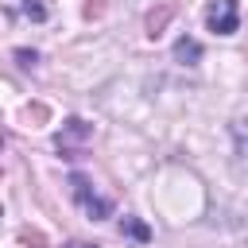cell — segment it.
Wrapping results in <instances>:
<instances>
[{
  "label": "cell",
  "instance_id": "obj_7",
  "mask_svg": "<svg viewBox=\"0 0 248 248\" xmlns=\"http://www.w3.org/2000/svg\"><path fill=\"white\" fill-rule=\"evenodd\" d=\"M66 248H97V244H85V240H70Z\"/></svg>",
  "mask_w": 248,
  "mask_h": 248
},
{
  "label": "cell",
  "instance_id": "obj_4",
  "mask_svg": "<svg viewBox=\"0 0 248 248\" xmlns=\"http://www.w3.org/2000/svg\"><path fill=\"white\" fill-rule=\"evenodd\" d=\"M174 58H178L182 66H194V62L202 58V46H198V39H190V35H182V39L174 43Z\"/></svg>",
  "mask_w": 248,
  "mask_h": 248
},
{
  "label": "cell",
  "instance_id": "obj_2",
  "mask_svg": "<svg viewBox=\"0 0 248 248\" xmlns=\"http://www.w3.org/2000/svg\"><path fill=\"white\" fill-rule=\"evenodd\" d=\"M205 27L213 35H232L240 27V0H213L205 12Z\"/></svg>",
  "mask_w": 248,
  "mask_h": 248
},
{
  "label": "cell",
  "instance_id": "obj_6",
  "mask_svg": "<svg viewBox=\"0 0 248 248\" xmlns=\"http://www.w3.org/2000/svg\"><path fill=\"white\" fill-rule=\"evenodd\" d=\"M120 229H124L128 236H136V240H147V236H151V232H147V225H143V221H136V217H128Z\"/></svg>",
  "mask_w": 248,
  "mask_h": 248
},
{
  "label": "cell",
  "instance_id": "obj_3",
  "mask_svg": "<svg viewBox=\"0 0 248 248\" xmlns=\"http://www.w3.org/2000/svg\"><path fill=\"white\" fill-rule=\"evenodd\" d=\"M70 140H89V124H85V120H78V116H74V120H66V128H62V132H58V140H54V143H58V151H66V147H70Z\"/></svg>",
  "mask_w": 248,
  "mask_h": 248
},
{
  "label": "cell",
  "instance_id": "obj_5",
  "mask_svg": "<svg viewBox=\"0 0 248 248\" xmlns=\"http://www.w3.org/2000/svg\"><path fill=\"white\" fill-rule=\"evenodd\" d=\"M23 16H27L31 23H43V19H46V4H43V0H23Z\"/></svg>",
  "mask_w": 248,
  "mask_h": 248
},
{
  "label": "cell",
  "instance_id": "obj_1",
  "mask_svg": "<svg viewBox=\"0 0 248 248\" xmlns=\"http://www.w3.org/2000/svg\"><path fill=\"white\" fill-rule=\"evenodd\" d=\"M70 194H74V202L85 209V217H93V221H105V217L112 213V202L101 198L85 174H70Z\"/></svg>",
  "mask_w": 248,
  "mask_h": 248
}]
</instances>
